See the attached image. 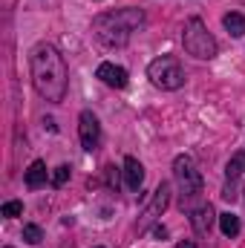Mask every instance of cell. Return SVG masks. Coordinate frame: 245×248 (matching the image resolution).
<instances>
[{"label":"cell","instance_id":"obj_1","mask_svg":"<svg viewBox=\"0 0 245 248\" xmlns=\"http://www.w3.org/2000/svg\"><path fill=\"white\" fill-rule=\"evenodd\" d=\"M29 69H32V84L38 95L52 104H61L69 87V69L61 52L52 44H38L29 52Z\"/></svg>","mask_w":245,"mask_h":248},{"label":"cell","instance_id":"obj_2","mask_svg":"<svg viewBox=\"0 0 245 248\" xmlns=\"http://www.w3.org/2000/svg\"><path fill=\"white\" fill-rule=\"evenodd\" d=\"M141 23H144L141 9H116V12H104L92 20V35L104 46H124L130 41L133 29H138Z\"/></svg>","mask_w":245,"mask_h":248},{"label":"cell","instance_id":"obj_3","mask_svg":"<svg viewBox=\"0 0 245 248\" xmlns=\"http://www.w3.org/2000/svg\"><path fill=\"white\" fill-rule=\"evenodd\" d=\"M182 44H184V52L193 55L196 61H211V58H216V52H219V44H216V38L208 32V26L202 23V17H190V20L184 23Z\"/></svg>","mask_w":245,"mask_h":248},{"label":"cell","instance_id":"obj_4","mask_svg":"<svg viewBox=\"0 0 245 248\" xmlns=\"http://www.w3.org/2000/svg\"><path fill=\"white\" fill-rule=\"evenodd\" d=\"M173 179L179 185V199H182V208L190 205L199 193H202V173L196 168V162L190 156H176L173 159Z\"/></svg>","mask_w":245,"mask_h":248},{"label":"cell","instance_id":"obj_5","mask_svg":"<svg viewBox=\"0 0 245 248\" xmlns=\"http://www.w3.org/2000/svg\"><path fill=\"white\" fill-rule=\"evenodd\" d=\"M147 78H150L159 90H179V87L184 84V69L173 55H162V58L150 61V66H147Z\"/></svg>","mask_w":245,"mask_h":248},{"label":"cell","instance_id":"obj_6","mask_svg":"<svg viewBox=\"0 0 245 248\" xmlns=\"http://www.w3.org/2000/svg\"><path fill=\"white\" fill-rule=\"evenodd\" d=\"M78 136H81L84 150H90V153L101 144V124H98V119H95L90 110H84V113L78 116Z\"/></svg>","mask_w":245,"mask_h":248},{"label":"cell","instance_id":"obj_7","mask_svg":"<svg viewBox=\"0 0 245 248\" xmlns=\"http://www.w3.org/2000/svg\"><path fill=\"white\" fill-rule=\"evenodd\" d=\"M168 205H170V185H168V182H162V185L156 187V193H153V205H150V208L141 214V222H138V228L144 231V228H147V225H150V222L159 217V214H165V208H168Z\"/></svg>","mask_w":245,"mask_h":248},{"label":"cell","instance_id":"obj_8","mask_svg":"<svg viewBox=\"0 0 245 248\" xmlns=\"http://www.w3.org/2000/svg\"><path fill=\"white\" fill-rule=\"evenodd\" d=\"M214 222H216V214H214V208L211 205H199V208H193L190 211V225H193V231L196 234H211V228H214Z\"/></svg>","mask_w":245,"mask_h":248},{"label":"cell","instance_id":"obj_9","mask_svg":"<svg viewBox=\"0 0 245 248\" xmlns=\"http://www.w3.org/2000/svg\"><path fill=\"white\" fill-rule=\"evenodd\" d=\"M95 75H98L107 87H116V90H124V87H127V69H124V66H116V63L104 61L101 66H98Z\"/></svg>","mask_w":245,"mask_h":248},{"label":"cell","instance_id":"obj_10","mask_svg":"<svg viewBox=\"0 0 245 248\" xmlns=\"http://www.w3.org/2000/svg\"><path fill=\"white\" fill-rule=\"evenodd\" d=\"M124 179H127L130 190H141V185H144V168H141V162L136 156L124 159Z\"/></svg>","mask_w":245,"mask_h":248},{"label":"cell","instance_id":"obj_11","mask_svg":"<svg viewBox=\"0 0 245 248\" xmlns=\"http://www.w3.org/2000/svg\"><path fill=\"white\" fill-rule=\"evenodd\" d=\"M44 182H46V165L38 159V162H32L29 170H26V185L29 187H41Z\"/></svg>","mask_w":245,"mask_h":248},{"label":"cell","instance_id":"obj_12","mask_svg":"<svg viewBox=\"0 0 245 248\" xmlns=\"http://www.w3.org/2000/svg\"><path fill=\"white\" fill-rule=\"evenodd\" d=\"M222 23H225V29H228L234 38H243L245 35V17L240 12H228V15L222 17Z\"/></svg>","mask_w":245,"mask_h":248},{"label":"cell","instance_id":"obj_13","mask_svg":"<svg viewBox=\"0 0 245 248\" xmlns=\"http://www.w3.org/2000/svg\"><path fill=\"white\" fill-rule=\"evenodd\" d=\"M225 173H228V179H231V182L243 176V173H245V150H240V153H234V156H231V162H228Z\"/></svg>","mask_w":245,"mask_h":248},{"label":"cell","instance_id":"obj_14","mask_svg":"<svg viewBox=\"0 0 245 248\" xmlns=\"http://www.w3.org/2000/svg\"><path fill=\"white\" fill-rule=\"evenodd\" d=\"M219 228H222L225 237H237L243 225H240V217H234V214H222V217H219Z\"/></svg>","mask_w":245,"mask_h":248},{"label":"cell","instance_id":"obj_15","mask_svg":"<svg viewBox=\"0 0 245 248\" xmlns=\"http://www.w3.org/2000/svg\"><path fill=\"white\" fill-rule=\"evenodd\" d=\"M23 240H26L29 246H38V243L44 240V231H41L38 225H23Z\"/></svg>","mask_w":245,"mask_h":248},{"label":"cell","instance_id":"obj_16","mask_svg":"<svg viewBox=\"0 0 245 248\" xmlns=\"http://www.w3.org/2000/svg\"><path fill=\"white\" fill-rule=\"evenodd\" d=\"M0 214H3V217H9V219H12V217H20V214H23V202L12 199V202H6V205L0 208Z\"/></svg>","mask_w":245,"mask_h":248},{"label":"cell","instance_id":"obj_17","mask_svg":"<svg viewBox=\"0 0 245 248\" xmlns=\"http://www.w3.org/2000/svg\"><path fill=\"white\" fill-rule=\"evenodd\" d=\"M66 179H69V168H66V165H61V168H58V170L52 173V185L61 187L63 182H66Z\"/></svg>","mask_w":245,"mask_h":248},{"label":"cell","instance_id":"obj_18","mask_svg":"<svg viewBox=\"0 0 245 248\" xmlns=\"http://www.w3.org/2000/svg\"><path fill=\"white\" fill-rule=\"evenodd\" d=\"M176 248H199V246H196L193 240H184V243H179V246H176Z\"/></svg>","mask_w":245,"mask_h":248},{"label":"cell","instance_id":"obj_19","mask_svg":"<svg viewBox=\"0 0 245 248\" xmlns=\"http://www.w3.org/2000/svg\"><path fill=\"white\" fill-rule=\"evenodd\" d=\"M153 234H156V237H168V231H165L162 225H156V228H153Z\"/></svg>","mask_w":245,"mask_h":248}]
</instances>
